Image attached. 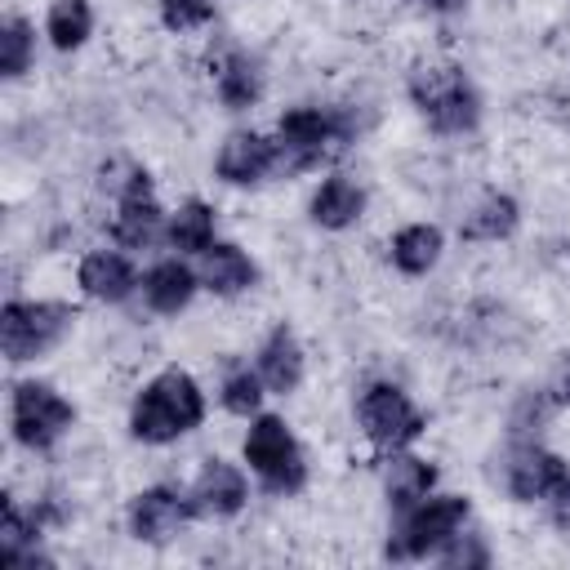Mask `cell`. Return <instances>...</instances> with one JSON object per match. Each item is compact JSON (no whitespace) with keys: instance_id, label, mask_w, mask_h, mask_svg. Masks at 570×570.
Instances as JSON below:
<instances>
[{"instance_id":"cell-1","label":"cell","mask_w":570,"mask_h":570,"mask_svg":"<svg viewBox=\"0 0 570 570\" xmlns=\"http://www.w3.org/2000/svg\"><path fill=\"white\" fill-rule=\"evenodd\" d=\"M405 98L436 138H472L485 120V98L472 71L454 58H428L405 71Z\"/></svg>"},{"instance_id":"cell-2","label":"cell","mask_w":570,"mask_h":570,"mask_svg":"<svg viewBox=\"0 0 570 570\" xmlns=\"http://www.w3.org/2000/svg\"><path fill=\"white\" fill-rule=\"evenodd\" d=\"M205 414H209V396L200 379L183 365H165L134 392L125 428L138 445H174L191 436L205 423Z\"/></svg>"},{"instance_id":"cell-3","label":"cell","mask_w":570,"mask_h":570,"mask_svg":"<svg viewBox=\"0 0 570 570\" xmlns=\"http://www.w3.org/2000/svg\"><path fill=\"white\" fill-rule=\"evenodd\" d=\"M272 138L281 147V174H312L361 138V120L347 102H294L276 116Z\"/></svg>"},{"instance_id":"cell-4","label":"cell","mask_w":570,"mask_h":570,"mask_svg":"<svg viewBox=\"0 0 570 570\" xmlns=\"http://www.w3.org/2000/svg\"><path fill=\"white\" fill-rule=\"evenodd\" d=\"M240 463L249 468L254 485L276 494V499H294L307 490V450L303 441L294 436L289 419L276 414V410H258L245 428V441H240Z\"/></svg>"},{"instance_id":"cell-5","label":"cell","mask_w":570,"mask_h":570,"mask_svg":"<svg viewBox=\"0 0 570 570\" xmlns=\"http://www.w3.org/2000/svg\"><path fill=\"white\" fill-rule=\"evenodd\" d=\"M76 321H80V312L67 298L9 294L0 307V352L9 365H36L71 338Z\"/></svg>"},{"instance_id":"cell-6","label":"cell","mask_w":570,"mask_h":570,"mask_svg":"<svg viewBox=\"0 0 570 570\" xmlns=\"http://www.w3.org/2000/svg\"><path fill=\"white\" fill-rule=\"evenodd\" d=\"M80 410L76 401L53 387L49 379H13L9 383V441L27 454H49L58 450L71 428H76Z\"/></svg>"},{"instance_id":"cell-7","label":"cell","mask_w":570,"mask_h":570,"mask_svg":"<svg viewBox=\"0 0 570 570\" xmlns=\"http://www.w3.org/2000/svg\"><path fill=\"white\" fill-rule=\"evenodd\" d=\"M468 521H472V499L436 485V490H432L428 499H419L410 512L392 517L383 557H387V561H432Z\"/></svg>"},{"instance_id":"cell-8","label":"cell","mask_w":570,"mask_h":570,"mask_svg":"<svg viewBox=\"0 0 570 570\" xmlns=\"http://www.w3.org/2000/svg\"><path fill=\"white\" fill-rule=\"evenodd\" d=\"M352 414H356L361 436H365L379 454L410 450V445L428 432V414L419 410V401H414L396 379H370V383H361Z\"/></svg>"},{"instance_id":"cell-9","label":"cell","mask_w":570,"mask_h":570,"mask_svg":"<svg viewBox=\"0 0 570 570\" xmlns=\"http://www.w3.org/2000/svg\"><path fill=\"white\" fill-rule=\"evenodd\" d=\"M570 481V459L548 450L539 436H508L503 454L494 459V485L512 503H539Z\"/></svg>"},{"instance_id":"cell-10","label":"cell","mask_w":570,"mask_h":570,"mask_svg":"<svg viewBox=\"0 0 570 570\" xmlns=\"http://www.w3.org/2000/svg\"><path fill=\"white\" fill-rule=\"evenodd\" d=\"M196 517V503H191V490L187 485H174V481H151L142 490L129 494L125 503V530L134 543H147V548H165L174 543Z\"/></svg>"},{"instance_id":"cell-11","label":"cell","mask_w":570,"mask_h":570,"mask_svg":"<svg viewBox=\"0 0 570 570\" xmlns=\"http://www.w3.org/2000/svg\"><path fill=\"white\" fill-rule=\"evenodd\" d=\"M165 223H169V209L160 205L151 174L147 169H129V178L116 191V209H111V227H107L111 245H120L129 254L165 245Z\"/></svg>"},{"instance_id":"cell-12","label":"cell","mask_w":570,"mask_h":570,"mask_svg":"<svg viewBox=\"0 0 570 570\" xmlns=\"http://www.w3.org/2000/svg\"><path fill=\"white\" fill-rule=\"evenodd\" d=\"M281 174V147L263 129H232L214 151V178L223 187H263Z\"/></svg>"},{"instance_id":"cell-13","label":"cell","mask_w":570,"mask_h":570,"mask_svg":"<svg viewBox=\"0 0 570 570\" xmlns=\"http://www.w3.org/2000/svg\"><path fill=\"white\" fill-rule=\"evenodd\" d=\"M249 481L254 476H249L245 463H232L223 454L200 459V468H196V476L187 485L191 503H196V517L200 521H232V517H240L249 508V494H254Z\"/></svg>"},{"instance_id":"cell-14","label":"cell","mask_w":570,"mask_h":570,"mask_svg":"<svg viewBox=\"0 0 570 570\" xmlns=\"http://www.w3.org/2000/svg\"><path fill=\"white\" fill-rule=\"evenodd\" d=\"M76 285L89 303H102V307H120L138 294L142 285V272L138 263L129 258V249L120 245H98V249H85L80 263H76Z\"/></svg>"},{"instance_id":"cell-15","label":"cell","mask_w":570,"mask_h":570,"mask_svg":"<svg viewBox=\"0 0 570 570\" xmlns=\"http://www.w3.org/2000/svg\"><path fill=\"white\" fill-rule=\"evenodd\" d=\"M138 294H142V307H147L151 316H178V312H187V307L196 303V294H200V272H196L191 258H183V254L169 249V254H160L156 263L142 267Z\"/></svg>"},{"instance_id":"cell-16","label":"cell","mask_w":570,"mask_h":570,"mask_svg":"<svg viewBox=\"0 0 570 570\" xmlns=\"http://www.w3.org/2000/svg\"><path fill=\"white\" fill-rule=\"evenodd\" d=\"M370 209V191L356 174L330 169L307 196V223L321 232H352Z\"/></svg>"},{"instance_id":"cell-17","label":"cell","mask_w":570,"mask_h":570,"mask_svg":"<svg viewBox=\"0 0 570 570\" xmlns=\"http://www.w3.org/2000/svg\"><path fill=\"white\" fill-rule=\"evenodd\" d=\"M254 370L263 374V383H267L272 396H294L303 387V379H307V347H303V338H298V330L289 321H276L258 338Z\"/></svg>"},{"instance_id":"cell-18","label":"cell","mask_w":570,"mask_h":570,"mask_svg":"<svg viewBox=\"0 0 570 570\" xmlns=\"http://www.w3.org/2000/svg\"><path fill=\"white\" fill-rule=\"evenodd\" d=\"M196 272H200V289L214 298H240L263 281L258 258L240 240H223V236L196 258Z\"/></svg>"},{"instance_id":"cell-19","label":"cell","mask_w":570,"mask_h":570,"mask_svg":"<svg viewBox=\"0 0 570 570\" xmlns=\"http://www.w3.org/2000/svg\"><path fill=\"white\" fill-rule=\"evenodd\" d=\"M209 80H214L218 107L232 111V116L254 111V107L263 102V94H267V71H263V62H258L249 49H227V53L214 62Z\"/></svg>"},{"instance_id":"cell-20","label":"cell","mask_w":570,"mask_h":570,"mask_svg":"<svg viewBox=\"0 0 570 570\" xmlns=\"http://www.w3.org/2000/svg\"><path fill=\"white\" fill-rule=\"evenodd\" d=\"M521 227V200L503 187H485L459 218V240L468 245H499L512 240Z\"/></svg>"},{"instance_id":"cell-21","label":"cell","mask_w":570,"mask_h":570,"mask_svg":"<svg viewBox=\"0 0 570 570\" xmlns=\"http://www.w3.org/2000/svg\"><path fill=\"white\" fill-rule=\"evenodd\" d=\"M441 485V468L414 450H392L383 454V499H387V512L401 517L410 512L419 499H428L432 490Z\"/></svg>"},{"instance_id":"cell-22","label":"cell","mask_w":570,"mask_h":570,"mask_svg":"<svg viewBox=\"0 0 570 570\" xmlns=\"http://www.w3.org/2000/svg\"><path fill=\"white\" fill-rule=\"evenodd\" d=\"M441 258H445V232H441V223H423L419 218V223H405V227H396L387 236V263H392V272H401L410 281L432 276L441 267Z\"/></svg>"},{"instance_id":"cell-23","label":"cell","mask_w":570,"mask_h":570,"mask_svg":"<svg viewBox=\"0 0 570 570\" xmlns=\"http://www.w3.org/2000/svg\"><path fill=\"white\" fill-rule=\"evenodd\" d=\"M214 240H218V214L205 196H187V200H178V209H169L165 249H174L183 258H200Z\"/></svg>"},{"instance_id":"cell-24","label":"cell","mask_w":570,"mask_h":570,"mask_svg":"<svg viewBox=\"0 0 570 570\" xmlns=\"http://www.w3.org/2000/svg\"><path fill=\"white\" fill-rule=\"evenodd\" d=\"M94 27H98L94 0H49V9H45V40L58 53L85 49L89 36H94Z\"/></svg>"},{"instance_id":"cell-25","label":"cell","mask_w":570,"mask_h":570,"mask_svg":"<svg viewBox=\"0 0 570 570\" xmlns=\"http://www.w3.org/2000/svg\"><path fill=\"white\" fill-rule=\"evenodd\" d=\"M36 45H40L36 22H31L27 13L9 9L4 22H0V76H4L9 85L22 80V76L36 67Z\"/></svg>"},{"instance_id":"cell-26","label":"cell","mask_w":570,"mask_h":570,"mask_svg":"<svg viewBox=\"0 0 570 570\" xmlns=\"http://www.w3.org/2000/svg\"><path fill=\"white\" fill-rule=\"evenodd\" d=\"M267 396H272V392H267L263 374L254 370V361H236V365H227L223 379H218V405H223L227 414L245 419V423L263 410Z\"/></svg>"},{"instance_id":"cell-27","label":"cell","mask_w":570,"mask_h":570,"mask_svg":"<svg viewBox=\"0 0 570 570\" xmlns=\"http://www.w3.org/2000/svg\"><path fill=\"white\" fill-rule=\"evenodd\" d=\"M557 401L543 392V383H530L508 405V436H543V428L557 419Z\"/></svg>"},{"instance_id":"cell-28","label":"cell","mask_w":570,"mask_h":570,"mask_svg":"<svg viewBox=\"0 0 570 570\" xmlns=\"http://www.w3.org/2000/svg\"><path fill=\"white\" fill-rule=\"evenodd\" d=\"M432 561H436V566H450V570H481V566L494 561V548H490V539L468 521Z\"/></svg>"},{"instance_id":"cell-29","label":"cell","mask_w":570,"mask_h":570,"mask_svg":"<svg viewBox=\"0 0 570 570\" xmlns=\"http://www.w3.org/2000/svg\"><path fill=\"white\" fill-rule=\"evenodd\" d=\"M156 18L165 31L187 36L218 22V0H156Z\"/></svg>"},{"instance_id":"cell-30","label":"cell","mask_w":570,"mask_h":570,"mask_svg":"<svg viewBox=\"0 0 570 570\" xmlns=\"http://www.w3.org/2000/svg\"><path fill=\"white\" fill-rule=\"evenodd\" d=\"M543 392L557 401V410H570V347L552 361V370H548V379H543Z\"/></svg>"},{"instance_id":"cell-31","label":"cell","mask_w":570,"mask_h":570,"mask_svg":"<svg viewBox=\"0 0 570 570\" xmlns=\"http://www.w3.org/2000/svg\"><path fill=\"white\" fill-rule=\"evenodd\" d=\"M543 517H548V525H552L561 539H570V481L557 485V490L543 499Z\"/></svg>"},{"instance_id":"cell-32","label":"cell","mask_w":570,"mask_h":570,"mask_svg":"<svg viewBox=\"0 0 570 570\" xmlns=\"http://www.w3.org/2000/svg\"><path fill=\"white\" fill-rule=\"evenodd\" d=\"M410 4H419V9H428V13H459L468 0H410Z\"/></svg>"}]
</instances>
